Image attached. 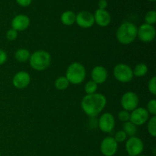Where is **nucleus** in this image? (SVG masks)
Wrapping results in <instances>:
<instances>
[{
	"mask_svg": "<svg viewBox=\"0 0 156 156\" xmlns=\"http://www.w3.org/2000/svg\"><path fill=\"white\" fill-rule=\"evenodd\" d=\"M106 103L107 99L104 94L94 93L85 95L82 99L81 106L88 117H94L103 111L106 106Z\"/></svg>",
	"mask_w": 156,
	"mask_h": 156,
	"instance_id": "f257e3e1",
	"label": "nucleus"
},
{
	"mask_svg": "<svg viewBox=\"0 0 156 156\" xmlns=\"http://www.w3.org/2000/svg\"><path fill=\"white\" fill-rule=\"evenodd\" d=\"M138 28L133 23L126 21L120 24L117 30V39L120 44L127 45L133 42L137 37Z\"/></svg>",
	"mask_w": 156,
	"mask_h": 156,
	"instance_id": "f03ea898",
	"label": "nucleus"
},
{
	"mask_svg": "<svg viewBox=\"0 0 156 156\" xmlns=\"http://www.w3.org/2000/svg\"><path fill=\"white\" fill-rule=\"evenodd\" d=\"M29 62L32 69L37 71H43L50 66L51 56L48 52L44 50H37L30 54Z\"/></svg>",
	"mask_w": 156,
	"mask_h": 156,
	"instance_id": "7ed1b4c3",
	"label": "nucleus"
},
{
	"mask_svg": "<svg viewBox=\"0 0 156 156\" xmlns=\"http://www.w3.org/2000/svg\"><path fill=\"white\" fill-rule=\"evenodd\" d=\"M86 76V70L85 66L79 62H73L66 70V78L69 83L73 85H79L82 83Z\"/></svg>",
	"mask_w": 156,
	"mask_h": 156,
	"instance_id": "20e7f679",
	"label": "nucleus"
},
{
	"mask_svg": "<svg viewBox=\"0 0 156 156\" xmlns=\"http://www.w3.org/2000/svg\"><path fill=\"white\" fill-rule=\"evenodd\" d=\"M114 76L117 81L123 83L130 82L133 78V73L130 66L124 63L117 64L114 69Z\"/></svg>",
	"mask_w": 156,
	"mask_h": 156,
	"instance_id": "39448f33",
	"label": "nucleus"
},
{
	"mask_svg": "<svg viewBox=\"0 0 156 156\" xmlns=\"http://www.w3.org/2000/svg\"><path fill=\"white\" fill-rule=\"evenodd\" d=\"M144 149V144L141 139L136 136H131L126 143V150L128 155L137 156L141 155Z\"/></svg>",
	"mask_w": 156,
	"mask_h": 156,
	"instance_id": "423d86ee",
	"label": "nucleus"
},
{
	"mask_svg": "<svg viewBox=\"0 0 156 156\" xmlns=\"http://www.w3.org/2000/svg\"><path fill=\"white\" fill-rule=\"evenodd\" d=\"M139 99L138 95L132 91H127L121 98V105L123 110L127 111H133L138 108Z\"/></svg>",
	"mask_w": 156,
	"mask_h": 156,
	"instance_id": "0eeeda50",
	"label": "nucleus"
},
{
	"mask_svg": "<svg viewBox=\"0 0 156 156\" xmlns=\"http://www.w3.org/2000/svg\"><path fill=\"white\" fill-rule=\"evenodd\" d=\"M156 31L153 25L143 24L138 28L137 37L143 43H150L155 39Z\"/></svg>",
	"mask_w": 156,
	"mask_h": 156,
	"instance_id": "6e6552de",
	"label": "nucleus"
},
{
	"mask_svg": "<svg viewBox=\"0 0 156 156\" xmlns=\"http://www.w3.org/2000/svg\"><path fill=\"white\" fill-rule=\"evenodd\" d=\"M101 152L105 156H114L117 153L118 143L114 137L107 136L101 143Z\"/></svg>",
	"mask_w": 156,
	"mask_h": 156,
	"instance_id": "1a4fd4ad",
	"label": "nucleus"
},
{
	"mask_svg": "<svg viewBox=\"0 0 156 156\" xmlns=\"http://www.w3.org/2000/svg\"><path fill=\"white\" fill-rule=\"evenodd\" d=\"M149 119V114L146 108H136L130 114V120L136 126H141L146 123Z\"/></svg>",
	"mask_w": 156,
	"mask_h": 156,
	"instance_id": "9d476101",
	"label": "nucleus"
},
{
	"mask_svg": "<svg viewBox=\"0 0 156 156\" xmlns=\"http://www.w3.org/2000/svg\"><path fill=\"white\" fill-rule=\"evenodd\" d=\"M115 126V119L111 113L102 114L98 120V127L102 132L111 133Z\"/></svg>",
	"mask_w": 156,
	"mask_h": 156,
	"instance_id": "9b49d317",
	"label": "nucleus"
},
{
	"mask_svg": "<svg viewBox=\"0 0 156 156\" xmlns=\"http://www.w3.org/2000/svg\"><path fill=\"white\" fill-rule=\"evenodd\" d=\"M76 22L82 28H89L94 24V15L87 11H82L76 15Z\"/></svg>",
	"mask_w": 156,
	"mask_h": 156,
	"instance_id": "f8f14e48",
	"label": "nucleus"
},
{
	"mask_svg": "<svg viewBox=\"0 0 156 156\" xmlns=\"http://www.w3.org/2000/svg\"><path fill=\"white\" fill-rule=\"evenodd\" d=\"M13 85L17 88H24L30 82V76L27 73L24 71H21L17 73L13 77Z\"/></svg>",
	"mask_w": 156,
	"mask_h": 156,
	"instance_id": "ddd939ff",
	"label": "nucleus"
},
{
	"mask_svg": "<svg viewBox=\"0 0 156 156\" xmlns=\"http://www.w3.org/2000/svg\"><path fill=\"white\" fill-rule=\"evenodd\" d=\"M30 25V19L25 15H18L12 21V29L16 31H22L26 30Z\"/></svg>",
	"mask_w": 156,
	"mask_h": 156,
	"instance_id": "4468645a",
	"label": "nucleus"
},
{
	"mask_svg": "<svg viewBox=\"0 0 156 156\" xmlns=\"http://www.w3.org/2000/svg\"><path fill=\"white\" fill-rule=\"evenodd\" d=\"M94 22L101 27H106L109 25L111 21V17L109 12L105 9H97L94 15Z\"/></svg>",
	"mask_w": 156,
	"mask_h": 156,
	"instance_id": "2eb2a0df",
	"label": "nucleus"
},
{
	"mask_svg": "<svg viewBox=\"0 0 156 156\" xmlns=\"http://www.w3.org/2000/svg\"><path fill=\"white\" fill-rule=\"evenodd\" d=\"M91 79L96 84H102L108 79V71L102 66H97L91 71Z\"/></svg>",
	"mask_w": 156,
	"mask_h": 156,
	"instance_id": "dca6fc26",
	"label": "nucleus"
},
{
	"mask_svg": "<svg viewBox=\"0 0 156 156\" xmlns=\"http://www.w3.org/2000/svg\"><path fill=\"white\" fill-rule=\"evenodd\" d=\"M76 15L72 11H66L61 15V21L64 25H73L76 22Z\"/></svg>",
	"mask_w": 156,
	"mask_h": 156,
	"instance_id": "f3484780",
	"label": "nucleus"
},
{
	"mask_svg": "<svg viewBox=\"0 0 156 156\" xmlns=\"http://www.w3.org/2000/svg\"><path fill=\"white\" fill-rule=\"evenodd\" d=\"M30 56V53L28 50L24 48L18 49L15 53V57L16 60L20 62H24L29 60Z\"/></svg>",
	"mask_w": 156,
	"mask_h": 156,
	"instance_id": "a211bd4d",
	"label": "nucleus"
},
{
	"mask_svg": "<svg viewBox=\"0 0 156 156\" xmlns=\"http://www.w3.org/2000/svg\"><path fill=\"white\" fill-rule=\"evenodd\" d=\"M123 131L126 136H135V135L137 133V128L135 124L130 121L125 122L123 124Z\"/></svg>",
	"mask_w": 156,
	"mask_h": 156,
	"instance_id": "6ab92c4d",
	"label": "nucleus"
},
{
	"mask_svg": "<svg viewBox=\"0 0 156 156\" xmlns=\"http://www.w3.org/2000/svg\"><path fill=\"white\" fill-rule=\"evenodd\" d=\"M133 76L137 77H143L146 76L148 73V67L144 63H139L135 66L134 69L133 70Z\"/></svg>",
	"mask_w": 156,
	"mask_h": 156,
	"instance_id": "aec40b11",
	"label": "nucleus"
},
{
	"mask_svg": "<svg viewBox=\"0 0 156 156\" xmlns=\"http://www.w3.org/2000/svg\"><path fill=\"white\" fill-rule=\"evenodd\" d=\"M69 85V82L66 78V76H60L55 82V86H56V89L59 90V91L66 90L68 88Z\"/></svg>",
	"mask_w": 156,
	"mask_h": 156,
	"instance_id": "412c9836",
	"label": "nucleus"
},
{
	"mask_svg": "<svg viewBox=\"0 0 156 156\" xmlns=\"http://www.w3.org/2000/svg\"><path fill=\"white\" fill-rule=\"evenodd\" d=\"M148 132L152 136L155 137L156 136V117L153 116L150 120H149L148 123Z\"/></svg>",
	"mask_w": 156,
	"mask_h": 156,
	"instance_id": "4be33fe9",
	"label": "nucleus"
},
{
	"mask_svg": "<svg viewBox=\"0 0 156 156\" xmlns=\"http://www.w3.org/2000/svg\"><path fill=\"white\" fill-rule=\"evenodd\" d=\"M98 89V85L92 80L87 82L85 85V91L87 94H92L96 93Z\"/></svg>",
	"mask_w": 156,
	"mask_h": 156,
	"instance_id": "5701e85b",
	"label": "nucleus"
},
{
	"mask_svg": "<svg viewBox=\"0 0 156 156\" xmlns=\"http://www.w3.org/2000/svg\"><path fill=\"white\" fill-rule=\"evenodd\" d=\"M145 21L146 24H150V25H153L156 22V12L154 10L149 11L146 13V16H145Z\"/></svg>",
	"mask_w": 156,
	"mask_h": 156,
	"instance_id": "b1692460",
	"label": "nucleus"
},
{
	"mask_svg": "<svg viewBox=\"0 0 156 156\" xmlns=\"http://www.w3.org/2000/svg\"><path fill=\"white\" fill-rule=\"evenodd\" d=\"M147 111L149 114H152L153 116H155L156 114V100L152 99L148 102L147 105Z\"/></svg>",
	"mask_w": 156,
	"mask_h": 156,
	"instance_id": "393cba45",
	"label": "nucleus"
},
{
	"mask_svg": "<svg viewBox=\"0 0 156 156\" xmlns=\"http://www.w3.org/2000/svg\"><path fill=\"white\" fill-rule=\"evenodd\" d=\"M118 118L120 119V120L123 121V123L129 121V120H130V114L129 113V111L123 110V111L119 112Z\"/></svg>",
	"mask_w": 156,
	"mask_h": 156,
	"instance_id": "a878e982",
	"label": "nucleus"
},
{
	"mask_svg": "<svg viewBox=\"0 0 156 156\" xmlns=\"http://www.w3.org/2000/svg\"><path fill=\"white\" fill-rule=\"evenodd\" d=\"M126 137H127V136H126V134L125 133L124 131L120 130L116 133L115 136H114V140L117 141V143H123V142H124L125 140H126Z\"/></svg>",
	"mask_w": 156,
	"mask_h": 156,
	"instance_id": "bb28decb",
	"label": "nucleus"
},
{
	"mask_svg": "<svg viewBox=\"0 0 156 156\" xmlns=\"http://www.w3.org/2000/svg\"><path fill=\"white\" fill-rule=\"evenodd\" d=\"M148 88L150 93H152L153 95L156 94V77L153 76L148 84Z\"/></svg>",
	"mask_w": 156,
	"mask_h": 156,
	"instance_id": "cd10ccee",
	"label": "nucleus"
},
{
	"mask_svg": "<svg viewBox=\"0 0 156 156\" xmlns=\"http://www.w3.org/2000/svg\"><path fill=\"white\" fill-rule=\"evenodd\" d=\"M18 37V31H16L14 29H9V30L6 33V38H7L8 41H13Z\"/></svg>",
	"mask_w": 156,
	"mask_h": 156,
	"instance_id": "c85d7f7f",
	"label": "nucleus"
},
{
	"mask_svg": "<svg viewBox=\"0 0 156 156\" xmlns=\"http://www.w3.org/2000/svg\"><path fill=\"white\" fill-rule=\"evenodd\" d=\"M7 57V53H5V51L0 49V65H2L6 62Z\"/></svg>",
	"mask_w": 156,
	"mask_h": 156,
	"instance_id": "c756f323",
	"label": "nucleus"
},
{
	"mask_svg": "<svg viewBox=\"0 0 156 156\" xmlns=\"http://www.w3.org/2000/svg\"><path fill=\"white\" fill-rule=\"evenodd\" d=\"M31 1L32 0H16L17 3L21 6H23V7L28 6L31 3Z\"/></svg>",
	"mask_w": 156,
	"mask_h": 156,
	"instance_id": "7c9ffc66",
	"label": "nucleus"
},
{
	"mask_svg": "<svg viewBox=\"0 0 156 156\" xmlns=\"http://www.w3.org/2000/svg\"><path fill=\"white\" fill-rule=\"evenodd\" d=\"M108 7V1L107 0H99L98 8L99 9H105Z\"/></svg>",
	"mask_w": 156,
	"mask_h": 156,
	"instance_id": "2f4dec72",
	"label": "nucleus"
},
{
	"mask_svg": "<svg viewBox=\"0 0 156 156\" xmlns=\"http://www.w3.org/2000/svg\"><path fill=\"white\" fill-rule=\"evenodd\" d=\"M148 1H150V2H155V0H148Z\"/></svg>",
	"mask_w": 156,
	"mask_h": 156,
	"instance_id": "473e14b6",
	"label": "nucleus"
},
{
	"mask_svg": "<svg viewBox=\"0 0 156 156\" xmlns=\"http://www.w3.org/2000/svg\"><path fill=\"white\" fill-rule=\"evenodd\" d=\"M137 156H146V155H137Z\"/></svg>",
	"mask_w": 156,
	"mask_h": 156,
	"instance_id": "72a5a7b5",
	"label": "nucleus"
},
{
	"mask_svg": "<svg viewBox=\"0 0 156 156\" xmlns=\"http://www.w3.org/2000/svg\"><path fill=\"white\" fill-rule=\"evenodd\" d=\"M0 156H1V152H0Z\"/></svg>",
	"mask_w": 156,
	"mask_h": 156,
	"instance_id": "f704fd0d",
	"label": "nucleus"
},
{
	"mask_svg": "<svg viewBox=\"0 0 156 156\" xmlns=\"http://www.w3.org/2000/svg\"><path fill=\"white\" fill-rule=\"evenodd\" d=\"M128 156H130V155H128Z\"/></svg>",
	"mask_w": 156,
	"mask_h": 156,
	"instance_id": "c9c22d12",
	"label": "nucleus"
}]
</instances>
